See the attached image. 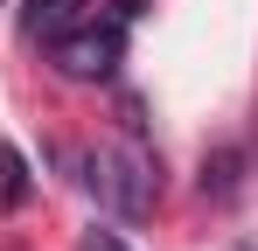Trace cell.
Masks as SVG:
<instances>
[{
  "label": "cell",
  "instance_id": "1",
  "mask_svg": "<svg viewBox=\"0 0 258 251\" xmlns=\"http://www.w3.org/2000/svg\"><path fill=\"white\" fill-rule=\"evenodd\" d=\"M84 189L112 209V216H133V223H140L147 209L161 203V167H154V154H147V140L126 133V140L84 154Z\"/></svg>",
  "mask_w": 258,
  "mask_h": 251
},
{
  "label": "cell",
  "instance_id": "2",
  "mask_svg": "<svg viewBox=\"0 0 258 251\" xmlns=\"http://www.w3.org/2000/svg\"><path fill=\"white\" fill-rule=\"evenodd\" d=\"M119 56H126V21H105V28H70V35L56 42V70L70 84H98L119 70Z\"/></svg>",
  "mask_w": 258,
  "mask_h": 251
},
{
  "label": "cell",
  "instance_id": "3",
  "mask_svg": "<svg viewBox=\"0 0 258 251\" xmlns=\"http://www.w3.org/2000/svg\"><path fill=\"white\" fill-rule=\"evenodd\" d=\"M77 21H84V0H28L21 7V35L28 42H63Z\"/></svg>",
  "mask_w": 258,
  "mask_h": 251
},
{
  "label": "cell",
  "instance_id": "4",
  "mask_svg": "<svg viewBox=\"0 0 258 251\" xmlns=\"http://www.w3.org/2000/svg\"><path fill=\"white\" fill-rule=\"evenodd\" d=\"M237 189H244V154H237V147L210 154V161H203V196L223 203V196H237Z\"/></svg>",
  "mask_w": 258,
  "mask_h": 251
},
{
  "label": "cell",
  "instance_id": "5",
  "mask_svg": "<svg viewBox=\"0 0 258 251\" xmlns=\"http://www.w3.org/2000/svg\"><path fill=\"white\" fill-rule=\"evenodd\" d=\"M0 196H7V209L28 203V167H21V154H14V147H0Z\"/></svg>",
  "mask_w": 258,
  "mask_h": 251
},
{
  "label": "cell",
  "instance_id": "6",
  "mask_svg": "<svg viewBox=\"0 0 258 251\" xmlns=\"http://www.w3.org/2000/svg\"><path fill=\"white\" fill-rule=\"evenodd\" d=\"M84 251H126V244H119L112 230H91V237H84Z\"/></svg>",
  "mask_w": 258,
  "mask_h": 251
}]
</instances>
